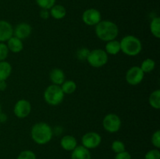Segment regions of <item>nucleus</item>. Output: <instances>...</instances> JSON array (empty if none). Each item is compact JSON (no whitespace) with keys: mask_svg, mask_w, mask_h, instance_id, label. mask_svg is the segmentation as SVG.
I'll list each match as a JSON object with an SVG mask.
<instances>
[{"mask_svg":"<svg viewBox=\"0 0 160 159\" xmlns=\"http://www.w3.org/2000/svg\"><path fill=\"white\" fill-rule=\"evenodd\" d=\"M8 116L6 114L3 113V112H1L0 113V123H4L7 121Z\"/></svg>","mask_w":160,"mask_h":159,"instance_id":"473e14b6","label":"nucleus"},{"mask_svg":"<svg viewBox=\"0 0 160 159\" xmlns=\"http://www.w3.org/2000/svg\"><path fill=\"white\" fill-rule=\"evenodd\" d=\"M101 135L96 132H86L81 137V145L88 150L95 149L101 144Z\"/></svg>","mask_w":160,"mask_h":159,"instance_id":"1a4fd4ad","label":"nucleus"},{"mask_svg":"<svg viewBox=\"0 0 160 159\" xmlns=\"http://www.w3.org/2000/svg\"><path fill=\"white\" fill-rule=\"evenodd\" d=\"M6 42H7L6 45L8 47V49L11 52L20 53L23 51V44L22 40H20V39L12 36Z\"/></svg>","mask_w":160,"mask_h":159,"instance_id":"dca6fc26","label":"nucleus"},{"mask_svg":"<svg viewBox=\"0 0 160 159\" xmlns=\"http://www.w3.org/2000/svg\"><path fill=\"white\" fill-rule=\"evenodd\" d=\"M9 51L6 44L0 43V62L5 61L9 55Z\"/></svg>","mask_w":160,"mask_h":159,"instance_id":"c85d7f7f","label":"nucleus"},{"mask_svg":"<svg viewBox=\"0 0 160 159\" xmlns=\"http://www.w3.org/2000/svg\"><path fill=\"white\" fill-rule=\"evenodd\" d=\"M2 112V106H1V104H0V113H1Z\"/></svg>","mask_w":160,"mask_h":159,"instance_id":"f704fd0d","label":"nucleus"},{"mask_svg":"<svg viewBox=\"0 0 160 159\" xmlns=\"http://www.w3.org/2000/svg\"><path fill=\"white\" fill-rule=\"evenodd\" d=\"M71 159H92L90 150L87 149L82 145H79L71 151Z\"/></svg>","mask_w":160,"mask_h":159,"instance_id":"ddd939ff","label":"nucleus"},{"mask_svg":"<svg viewBox=\"0 0 160 159\" xmlns=\"http://www.w3.org/2000/svg\"><path fill=\"white\" fill-rule=\"evenodd\" d=\"M53 134L52 128L45 122L35 123L31 129V139L38 145H45L49 143L52 139Z\"/></svg>","mask_w":160,"mask_h":159,"instance_id":"f257e3e1","label":"nucleus"},{"mask_svg":"<svg viewBox=\"0 0 160 159\" xmlns=\"http://www.w3.org/2000/svg\"><path fill=\"white\" fill-rule=\"evenodd\" d=\"M60 146L64 151H72L78 146V140L72 135L63 136L60 140Z\"/></svg>","mask_w":160,"mask_h":159,"instance_id":"2eb2a0df","label":"nucleus"},{"mask_svg":"<svg viewBox=\"0 0 160 159\" xmlns=\"http://www.w3.org/2000/svg\"><path fill=\"white\" fill-rule=\"evenodd\" d=\"M91 50H89L88 48H81L77 51L76 56L78 58V59L81 61H85L87 60V58L88 56L89 52H90Z\"/></svg>","mask_w":160,"mask_h":159,"instance_id":"bb28decb","label":"nucleus"},{"mask_svg":"<svg viewBox=\"0 0 160 159\" xmlns=\"http://www.w3.org/2000/svg\"><path fill=\"white\" fill-rule=\"evenodd\" d=\"M60 87L64 94H72L77 90V84L71 80H66Z\"/></svg>","mask_w":160,"mask_h":159,"instance_id":"412c9836","label":"nucleus"},{"mask_svg":"<svg viewBox=\"0 0 160 159\" xmlns=\"http://www.w3.org/2000/svg\"><path fill=\"white\" fill-rule=\"evenodd\" d=\"M150 32L156 38H160V18L159 17H153L150 22Z\"/></svg>","mask_w":160,"mask_h":159,"instance_id":"aec40b11","label":"nucleus"},{"mask_svg":"<svg viewBox=\"0 0 160 159\" xmlns=\"http://www.w3.org/2000/svg\"><path fill=\"white\" fill-rule=\"evenodd\" d=\"M12 73V65L7 61L0 62V81L6 80Z\"/></svg>","mask_w":160,"mask_h":159,"instance_id":"6ab92c4d","label":"nucleus"},{"mask_svg":"<svg viewBox=\"0 0 160 159\" xmlns=\"http://www.w3.org/2000/svg\"><path fill=\"white\" fill-rule=\"evenodd\" d=\"M43 97L45 101L48 105L57 106L62 102L65 94L60 86L51 84L46 87Z\"/></svg>","mask_w":160,"mask_h":159,"instance_id":"20e7f679","label":"nucleus"},{"mask_svg":"<svg viewBox=\"0 0 160 159\" xmlns=\"http://www.w3.org/2000/svg\"><path fill=\"white\" fill-rule=\"evenodd\" d=\"M102 126L106 132H109V133H115V132H118L121 128V118L117 114H107L103 118Z\"/></svg>","mask_w":160,"mask_h":159,"instance_id":"423d86ee","label":"nucleus"},{"mask_svg":"<svg viewBox=\"0 0 160 159\" xmlns=\"http://www.w3.org/2000/svg\"><path fill=\"white\" fill-rule=\"evenodd\" d=\"M35 2L41 9L49 10L54 5H56V0H35Z\"/></svg>","mask_w":160,"mask_h":159,"instance_id":"393cba45","label":"nucleus"},{"mask_svg":"<svg viewBox=\"0 0 160 159\" xmlns=\"http://www.w3.org/2000/svg\"><path fill=\"white\" fill-rule=\"evenodd\" d=\"M95 32L99 40L107 42L117 38L119 34V27L117 23L110 20H101L95 26Z\"/></svg>","mask_w":160,"mask_h":159,"instance_id":"f03ea898","label":"nucleus"},{"mask_svg":"<svg viewBox=\"0 0 160 159\" xmlns=\"http://www.w3.org/2000/svg\"><path fill=\"white\" fill-rule=\"evenodd\" d=\"M111 148L115 154H118V153L126 151V147H125L124 143L120 140H113L112 144H111Z\"/></svg>","mask_w":160,"mask_h":159,"instance_id":"b1692460","label":"nucleus"},{"mask_svg":"<svg viewBox=\"0 0 160 159\" xmlns=\"http://www.w3.org/2000/svg\"><path fill=\"white\" fill-rule=\"evenodd\" d=\"M109 60V55L102 48L91 50L87 58V62L93 68H101L106 65Z\"/></svg>","mask_w":160,"mask_h":159,"instance_id":"39448f33","label":"nucleus"},{"mask_svg":"<svg viewBox=\"0 0 160 159\" xmlns=\"http://www.w3.org/2000/svg\"><path fill=\"white\" fill-rule=\"evenodd\" d=\"M49 79L52 84L61 86V84L66 80L65 73L61 69H52L49 73Z\"/></svg>","mask_w":160,"mask_h":159,"instance_id":"4468645a","label":"nucleus"},{"mask_svg":"<svg viewBox=\"0 0 160 159\" xmlns=\"http://www.w3.org/2000/svg\"><path fill=\"white\" fill-rule=\"evenodd\" d=\"M39 15H40V17L43 20H47V19L49 18L50 13L49 10L48 9H41L40 12H39Z\"/></svg>","mask_w":160,"mask_h":159,"instance_id":"2f4dec72","label":"nucleus"},{"mask_svg":"<svg viewBox=\"0 0 160 159\" xmlns=\"http://www.w3.org/2000/svg\"><path fill=\"white\" fill-rule=\"evenodd\" d=\"M31 104L26 99H20L16 102L13 107V113L18 118H25L31 114Z\"/></svg>","mask_w":160,"mask_h":159,"instance_id":"9d476101","label":"nucleus"},{"mask_svg":"<svg viewBox=\"0 0 160 159\" xmlns=\"http://www.w3.org/2000/svg\"><path fill=\"white\" fill-rule=\"evenodd\" d=\"M50 16L55 20H62L67 16V9L62 5H54L49 9Z\"/></svg>","mask_w":160,"mask_h":159,"instance_id":"f3484780","label":"nucleus"},{"mask_svg":"<svg viewBox=\"0 0 160 159\" xmlns=\"http://www.w3.org/2000/svg\"><path fill=\"white\" fill-rule=\"evenodd\" d=\"M32 33V27L28 23H20L13 27V36L20 39L24 40L28 38Z\"/></svg>","mask_w":160,"mask_h":159,"instance_id":"9b49d317","label":"nucleus"},{"mask_svg":"<svg viewBox=\"0 0 160 159\" xmlns=\"http://www.w3.org/2000/svg\"><path fill=\"white\" fill-rule=\"evenodd\" d=\"M105 51L108 55H116L121 51L120 49V43L117 40H112L106 42L105 45Z\"/></svg>","mask_w":160,"mask_h":159,"instance_id":"a211bd4d","label":"nucleus"},{"mask_svg":"<svg viewBox=\"0 0 160 159\" xmlns=\"http://www.w3.org/2000/svg\"><path fill=\"white\" fill-rule=\"evenodd\" d=\"M0 125H1V123H0Z\"/></svg>","mask_w":160,"mask_h":159,"instance_id":"c9c22d12","label":"nucleus"},{"mask_svg":"<svg viewBox=\"0 0 160 159\" xmlns=\"http://www.w3.org/2000/svg\"><path fill=\"white\" fill-rule=\"evenodd\" d=\"M13 36V26L6 20H0V43L6 42Z\"/></svg>","mask_w":160,"mask_h":159,"instance_id":"f8f14e48","label":"nucleus"},{"mask_svg":"<svg viewBox=\"0 0 160 159\" xmlns=\"http://www.w3.org/2000/svg\"><path fill=\"white\" fill-rule=\"evenodd\" d=\"M114 159H132V157L128 151H124L123 152L116 154Z\"/></svg>","mask_w":160,"mask_h":159,"instance_id":"7c9ffc66","label":"nucleus"},{"mask_svg":"<svg viewBox=\"0 0 160 159\" xmlns=\"http://www.w3.org/2000/svg\"><path fill=\"white\" fill-rule=\"evenodd\" d=\"M17 159H37L36 154L31 150H24L17 156Z\"/></svg>","mask_w":160,"mask_h":159,"instance_id":"a878e982","label":"nucleus"},{"mask_svg":"<svg viewBox=\"0 0 160 159\" xmlns=\"http://www.w3.org/2000/svg\"><path fill=\"white\" fill-rule=\"evenodd\" d=\"M82 21L87 26H95L102 20V14L99 10L95 8L85 9L82 13Z\"/></svg>","mask_w":160,"mask_h":159,"instance_id":"6e6552de","label":"nucleus"},{"mask_svg":"<svg viewBox=\"0 0 160 159\" xmlns=\"http://www.w3.org/2000/svg\"><path fill=\"white\" fill-rule=\"evenodd\" d=\"M121 51L128 56L138 55L142 51V43L140 39L134 35H126L120 41Z\"/></svg>","mask_w":160,"mask_h":159,"instance_id":"7ed1b4c3","label":"nucleus"},{"mask_svg":"<svg viewBox=\"0 0 160 159\" xmlns=\"http://www.w3.org/2000/svg\"><path fill=\"white\" fill-rule=\"evenodd\" d=\"M145 159H160V151L157 148L152 149L145 154Z\"/></svg>","mask_w":160,"mask_h":159,"instance_id":"c756f323","label":"nucleus"},{"mask_svg":"<svg viewBox=\"0 0 160 159\" xmlns=\"http://www.w3.org/2000/svg\"><path fill=\"white\" fill-rule=\"evenodd\" d=\"M7 87V84H6V80H2L0 81V91H3Z\"/></svg>","mask_w":160,"mask_h":159,"instance_id":"72a5a7b5","label":"nucleus"},{"mask_svg":"<svg viewBox=\"0 0 160 159\" xmlns=\"http://www.w3.org/2000/svg\"><path fill=\"white\" fill-rule=\"evenodd\" d=\"M140 68L142 69L145 74L149 73L152 72L156 68V62L154 61V59H151V58H147V59H144L143 62H142Z\"/></svg>","mask_w":160,"mask_h":159,"instance_id":"5701e85b","label":"nucleus"},{"mask_svg":"<svg viewBox=\"0 0 160 159\" xmlns=\"http://www.w3.org/2000/svg\"><path fill=\"white\" fill-rule=\"evenodd\" d=\"M144 77H145V73L140 68V66H138V65L131 67L127 71L126 75H125L127 83L131 86H137L140 84L143 80Z\"/></svg>","mask_w":160,"mask_h":159,"instance_id":"0eeeda50","label":"nucleus"},{"mask_svg":"<svg viewBox=\"0 0 160 159\" xmlns=\"http://www.w3.org/2000/svg\"><path fill=\"white\" fill-rule=\"evenodd\" d=\"M150 106L154 109H159L160 108V90L157 89L152 92L148 98Z\"/></svg>","mask_w":160,"mask_h":159,"instance_id":"4be33fe9","label":"nucleus"},{"mask_svg":"<svg viewBox=\"0 0 160 159\" xmlns=\"http://www.w3.org/2000/svg\"><path fill=\"white\" fill-rule=\"evenodd\" d=\"M151 143L154 146V147L159 149L160 148V130L157 129L154 132L151 137Z\"/></svg>","mask_w":160,"mask_h":159,"instance_id":"cd10ccee","label":"nucleus"}]
</instances>
